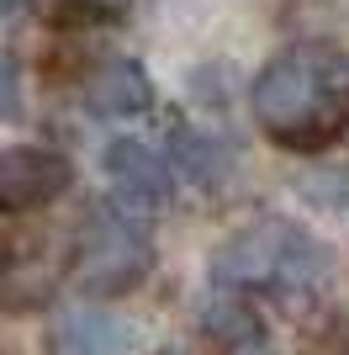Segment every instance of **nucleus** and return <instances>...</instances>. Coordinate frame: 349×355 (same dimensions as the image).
<instances>
[{
	"label": "nucleus",
	"mask_w": 349,
	"mask_h": 355,
	"mask_svg": "<svg viewBox=\"0 0 349 355\" xmlns=\"http://www.w3.org/2000/svg\"><path fill=\"white\" fill-rule=\"evenodd\" d=\"M106 175H111V186L127 196V202H138V207H164V202H170V170H164V159L148 144H138V138H116V144L106 148Z\"/></svg>",
	"instance_id": "39448f33"
},
{
	"label": "nucleus",
	"mask_w": 349,
	"mask_h": 355,
	"mask_svg": "<svg viewBox=\"0 0 349 355\" xmlns=\"http://www.w3.org/2000/svg\"><path fill=\"white\" fill-rule=\"evenodd\" d=\"M0 6H11V0H0Z\"/></svg>",
	"instance_id": "9d476101"
},
{
	"label": "nucleus",
	"mask_w": 349,
	"mask_h": 355,
	"mask_svg": "<svg viewBox=\"0 0 349 355\" xmlns=\"http://www.w3.org/2000/svg\"><path fill=\"white\" fill-rule=\"evenodd\" d=\"M32 11L53 27H90V21H122L132 0H32Z\"/></svg>",
	"instance_id": "6e6552de"
},
{
	"label": "nucleus",
	"mask_w": 349,
	"mask_h": 355,
	"mask_svg": "<svg viewBox=\"0 0 349 355\" xmlns=\"http://www.w3.org/2000/svg\"><path fill=\"white\" fill-rule=\"evenodd\" d=\"M132 345V329L101 313H74L53 329V355H116Z\"/></svg>",
	"instance_id": "0eeeda50"
},
{
	"label": "nucleus",
	"mask_w": 349,
	"mask_h": 355,
	"mask_svg": "<svg viewBox=\"0 0 349 355\" xmlns=\"http://www.w3.org/2000/svg\"><path fill=\"white\" fill-rule=\"evenodd\" d=\"M74 260V244L53 228L0 234V313H43Z\"/></svg>",
	"instance_id": "7ed1b4c3"
},
{
	"label": "nucleus",
	"mask_w": 349,
	"mask_h": 355,
	"mask_svg": "<svg viewBox=\"0 0 349 355\" xmlns=\"http://www.w3.org/2000/svg\"><path fill=\"white\" fill-rule=\"evenodd\" d=\"M69 180H74L69 159L53 148H37V144L0 148V212H37L53 196H64Z\"/></svg>",
	"instance_id": "20e7f679"
},
{
	"label": "nucleus",
	"mask_w": 349,
	"mask_h": 355,
	"mask_svg": "<svg viewBox=\"0 0 349 355\" xmlns=\"http://www.w3.org/2000/svg\"><path fill=\"white\" fill-rule=\"evenodd\" d=\"M148 101H154V85H148L143 64L132 59H106L85 80V106L96 117H138Z\"/></svg>",
	"instance_id": "423d86ee"
},
{
	"label": "nucleus",
	"mask_w": 349,
	"mask_h": 355,
	"mask_svg": "<svg viewBox=\"0 0 349 355\" xmlns=\"http://www.w3.org/2000/svg\"><path fill=\"white\" fill-rule=\"evenodd\" d=\"M74 282L90 297H127L154 270V239L122 207H90L85 228L74 239Z\"/></svg>",
	"instance_id": "f03ea898"
},
{
	"label": "nucleus",
	"mask_w": 349,
	"mask_h": 355,
	"mask_svg": "<svg viewBox=\"0 0 349 355\" xmlns=\"http://www.w3.org/2000/svg\"><path fill=\"white\" fill-rule=\"evenodd\" d=\"M21 112V74H16V59H0V122H11Z\"/></svg>",
	"instance_id": "1a4fd4ad"
},
{
	"label": "nucleus",
	"mask_w": 349,
	"mask_h": 355,
	"mask_svg": "<svg viewBox=\"0 0 349 355\" xmlns=\"http://www.w3.org/2000/svg\"><path fill=\"white\" fill-rule=\"evenodd\" d=\"M254 122L280 148H323L349 128V53L334 43H291L254 80Z\"/></svg>",
	"instance_id": "f257e3e1"
}]
</instances>
